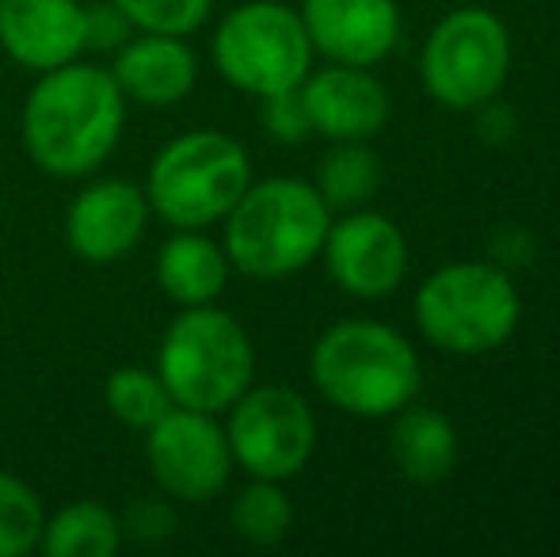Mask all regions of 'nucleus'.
<instances>
[{
	"mask_svg": "<svg viewBox=\"0 0 560 557\" xmlns=\"http://www.w3.org/2000/svg\"><path fill=\"white\" fill-rule=\"evenodd\" d=\"M313 43L294 8L279 0H248L233 8L214 35V66L233 89L271 96L310 77Z\"/></svg>",
	"mask_w": 560,
	"mask_h": 557,
	"instance_id": "obj_7",
	"label": "nucleus"
},
{
	"mask_svg": "<svg viewBox=\"0 0 560 557\" xmlns=\"http://www.w3.org/2000/svg\"><path fill=\"white\" fill-rule=\"evenodd\" d=\"M259 115H264V127L275 141L294 146V141H305L313 135L310 112H305V100H302V84L264 96V112Z\"/></svg>",
	"mask_w": 560,
	"mask_h": 557,
	"instance_id": "obj_25",
	"label": "nucleus"
},
{
	"mask_svg": "<svg viewBox=\"0 0 560 557\" xmlns=\"http://www.w3.org/2000/svg\"><path fill=\"white\" fill-rule=\"evenodd\" d=\"M511 69V38L488 8H457L423 43V84L439 104L472 112L503 89Z\"/></svg>",
	"mask_w": 560,
	"mask_h": 557,
	"instance_id": "obj_8",
	"label": "nucleus"
},
{
	"mask_svg": "<svg viewBox=\"0 0 560 557\" xmlns=\"http://www.w3.org/2000/svg\"><path fill=\"white\" fill-rule=\"evenodd\" d=\"M38 546L50 557H115L122 546V523L96 500H81L46 520Z\"/></svg>",
	"mask_w": 560,
	"mask_h": 557,
	"instance_id": "obj_19",
	"label": "nucleus"
},
{
	"mask_svg": "<svg viewBox=\"0 0 560 557\" xmlns=\"http://www.w3.org/2000/svg\"><path fill=\"white\" fill-rule=\"evenodd\" d=\"M122 527H126V535L141 538V543H156V538L172 535L176 515H172L168 504H161V500H138V504H130V512H126Z\"/></svg>",
	"mask_w": 560,
	"mask_h": 557,
	"instance_id": "obj_27",
	"label": "nucleus"
},
{
	"mask_svg": "<svg viewBox=\"0 0 560 557\" xmlns=\"http://www.w3.org/2000/svg\"><path fill=\"white\" fill-rule=\"evenodd\" d=\"M229 256L199 230H179L156 253V282L176 305H210L225 290Z\"/></svg>",
	"mask_w": 560,
	"mask_h": 557,
	"instance_id": "obj_17",
	"label": "nucleus"
},
{
	"mask_svg": "<svg viewBox=\"0 0 560 557\" xmlns=\"http://www.w3.org/2000/svg\"><path fill=\"white\" fill-rule=\"evenodd\" d=\"M377 184H382V169H377V156L362 141H339L317 172L320 199H325V207L339 210L362 207L377 192Z\"/></svg>",
	"mask_w": 560,
	"mask_h": 557,
	"instance_id": "obj_20",
	"label": "nucleus"
},
{
	"mask_svg": "<svg viewBox=\"0 0 560 557\" xmlns=\"http://www.w3.org/2000/svg\"><path fill=\"white\" fill-rule=\"evenodd\" d=\"M393 462L416 485H435L450 477L457 462V431L443 413L405 405L393 423Z\"/></svg>",
	"mask_w": 560,
	"mask_h": 557,
	"instance_id": "obj_18",
	"label": "nucleus"
},
{
	"mask_svg": "<svg viewBox=\"0 0 560 557\" xmlns=\"http://www.w3.org/2000/svg\"><path fill=\"white\" fill-rule=\"evenodd\" d=\"M229 451L233 462L252 477L264 481H287L302 474L317 446V420H313L305 397L287 386H259L244 390L229 405Z\"/></svg>",
	"mask_w": 560,
	"mask_h": 557,
	"instance_id": "obj_9",
	"label": "nucleus"
},
{
	"mask_svg": "<svg viewBox=\"0 0 560 557\" xmlns=\"http://www.w3.org/2000/svg\"><path fill=\"white\" fill-rule=\"evenodd\" d=\"M118 12L153 35H191L207 23L214 0H112Z\"/></svg>",
	"mask_w": 560,
	"mask_h": 557,
	"instance_id": "obj_24",
	"label": "nucleus"
},
{
	"mask_svg": "<svg viewBox=\"0 0 560 557\" xmlns=\"http://www.w3.org/2000/svg\"><path fill=\"white\" fill-rule=\"evenodd\" d=\"M115 84L126 100L141 107H172L195 89V54L179 35H153L145 31L141 38H130L115 50L112 66Z\"/></svg>",
	"mask_w": 560,
	"mask_h": 557,
	"instance_id": "obj_16",
	"label": "nucleus"
},
{
	"mask_svg": "<svg viewBox=\"0 0 560 557\" xmlns=\"http://www.w3.org/2000/svg\"><path fill=\"white\" fill-rule=\"evenodd\" d=\"M0 50L23 69H58L84 50L81 0H0Z\"/></svg>",
	"mask_w": 560,
	"mask_h": 557,
	"instance_id": "obj_14",
	"label": "nucleus"
},
{
	"mask_svg": "<svg viewBox=\"0 0 560 557\" xmlns=\"http://www.w3.org/2000/svg\"><path fill=\"white\" fill-rule=\"evenodd\" d=\"M46 515L35 489L0 469V557H23L43 543Z\"/></svg>",
	"mask_w": 560,
	"mask_h": 557,
	"instance_id": "obj_23",
	"label": "nucleus"
},
{
	"mask_svg": "<svg viewBox=\"0 0 560 557\" xmlns=\"http://www.w3.org/2000/svg\"><path fill=\"white\" fill-rule=\"evenodd\" d=\"M149 222V199L126 179H96L73 199L66 237L81 260L115 264L141 241Z\"/></svg>",
	"mask_w": 560,
	"mask_h": 557,
	"instance_id": "obj_13",
	"label": "nucleus"
},
{
	"mask_svg": "<svg viewBox=\"0 0 560 557\" xmlns=\"http://www.w3.org/2000/svg\"><path fill=\"white\" fill-rule=\"evenodd\" d=\"M248 184L252 164L241 141L218 130H191L153 156L145 199L176 230H207L236 207Z\"/></svg>",
	"mask_w": 560,
	"mask_h": 557,
	"instance_id": "obj_5",
	"label": "nucleus"
},
{
	"mask_svg": "<svg viewBox=\"0 0 560 557\" xmlns=\"http://www.w3.org/2000/svg\"><path fill=\"white\" fill-rule=\"evenodd\" d=\"M523 302L508 271L492 264H450L416 294L420 333L450 356H485L515 336Z\"/></svg>",
	"mask_w": 560,
	"mask_h": 557,
	"instance_id": "obj_6",
	"label": "nucleus"
},
{
	"mask_svg": "<svg viewBox=\"0 0 560 557\" xmlns=\"http://www.w3.org/2000/svg\"><path fill=\"white\" fill-rule=\"evenodd\" d=\"M320 253L328 260V276L354 298L393 294L408 271L405 233L385 214H347L343 222L328 225Z\"/></svg>",
	"mask_w": 560,
	"mask_h": 557,
	"instance_id": "obj_11",
	"label": "nucleus"
},
{
	"mask_svg": "<svg viewBox=\"0 0 560 557\" xmlns=\"http://www.w3.org/2000/svg\"><path fill=\"white\" fill-rule=\"evenodd\" d=\"M310 374L320 397L351 417H393L420 394L416 348L382 321H339L317 340Z\"/></svg>",
	"mask_w": 560,
	"mask_h": 557,
	"instance_id": "obj_2",
	"label": "nucleus"
},
{
	"mask_svg": "<svg viewBox=\"0 0 560 557\" xmlns=\"http://www.w3.org/2000/svg\"><path fill=\"white\" fill-rule=\"evenodd\" d=\"M156 374L172 405L218 417L252 386L256 351L233 313L184 305L156 351Z\"/></svg>",
	"mask_w": 560,
	"mask_h": 557,
	"instance_id": "obj_4",
	"label": "nucleus"
},
{
	"mask_svg": "<svg viewBox=\"0 0 560 557\" xmlns=\"http://www.w3.org/2000/svg\"><path fill=\"white\" fill-rule=\"evenodd\" d=\"M130 27L122 12L107 0V4L84 8V50H118L130 43Z\"/></svg>",
	"mask_w": 560,
	"mask_h": 557,
	"instance_id": "obj_26",
	"label": "nucleus"
},
{
	"mask_svg": "<svg viewBox=\"0 0 560 557\" xmlns=\"http://www.w3.org/2000/svg\"><path fill=\"white\" fill-rule=\"evenodd\" d=\"M107 409L115 413V420H122L126 428H153L156 420L164 417L168 409H176L164 390L161 374L145 371V367H118L107 379Z\"/></svg>",
	"mask_w": 560,
	"mask_h": 557,
	"instance_id": "obj_22",
	"label": "nucleus"
},
{
	"mask_svg": "<svg viewBox=\"0 0 560 557\" xmlns=\"http://www.w3.org/2000/svg\"><path fill=\"white\" fill-rule=\"evenodd\" d=\"M233 531L252 546H279L287 538L290 523H294V508H290L287 492L279 489V481H264L256 477V485L241 492L233 500V512H229Z\"/></svg>",
	"mask_w": 560,
	"mask_h": 557,
	"instance_id": "obj_21",
	"label": "nucleus"
},
{
	"mask_svg": "<svg viewBox=\"0 0 560 557\" xmlns=\"http://www.w3.org/2000/svg\"><path fill=\"white\" fill-rule=\"evenodd\" d=\"M328 207L317 187L275 176L248 184L225 214V256L252 279H282L320 256L328 237Z\"/></svg>",
	"mask_w": 560,
	"mask_h": 557,
	"instance_id": "obj_3",
	"label": "nucleus"
},
{
	"mask_svg": "<svg viewBox=\"0 0 560 557\" xmlns=\"http://www.w3.org/2000/svg\"><path fill=\"white\" fill-rule=\"evenodd\" d=\"M145 459L153 481L187 504H207L210 497H218L233 469L225 428H218L210 413L179 405L145 428Z\"/></svg>",
	"mask_w": 560,
	"mask_h": 557,
	"instance_id": "obj_10",
	"label": "nucleus"
},
{
	"mask_svg": "<svg viewBox=\"0 0 560 557\" xmlns=\"http://www.w3.org/2000/svg\"><path fill=\"white\" fill-rule=\"evenodd\" d=\"M302 100L317 135L332 141H366L389 119V92L359 66H328L302 81Z\"/></svg>",
	"mask_w": 560,
	"mask_h": 557,
	"instance_id": "obj_15",
	"label": "nucleus"
},
{
	"mask_svg": "<svg viewBox=\"0 0 560 557\" xmlns=\"http://www.w3.org/2000/svg\"><path fill=\"white\" fill-rule=\"evenodd\" d=\"M126 96L112 69L66 61L46 69L23 104V149L43 172L61 179L89 176L122 138Z\"/></svg>",
	"mask_w": 560,
	"mask_h": 557,
	"instance_id": "obj_1",
	"label": "nucleus"
},
{
	"mask_svg": "<svg viewBox=\"0 0 560 557\" xmlns=\"http://www.w3.org/2000/svg\"><path fill=\"white\" fill-rule=\"evenodd\" d=\"M298 15L313 50L336 66H377L400 38V12L393 0H305Z\"/></svg>",
	"mask_w": 560,
	"mask_h": 557,
	"instance_id": "obj_12",
	"label": "nucleus"
}]
</instances>
